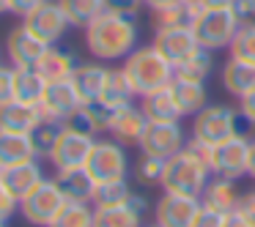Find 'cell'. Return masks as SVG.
I'll return each mask as SVG.
<instances>
[{
  "instance_id": "1",
  "label": "cell",
  "mask_w": 255,
  "mask_h": 227,
  "mask_svg": "<svg viewBox=\"0 0 255 227\" xmlns=\"http://www.w3.org/2000/svg\"><path fill=\"white\" fill-rule=\"evenodd\" d=\"M137 19L113 11H102L85 28V47L96 61H127L137 50Z\"/></svg>"
},
{
  "instance_id": "2",
  "label": "cell",
  "mask_w": 255,
  "mask_h": 227,
  "mask_svg": "<svg viewBox=\"0 0 255 227\" xmlns=\"http://www.w3.org/2000/svg\"><path fill=\"white\" fill-rule=\"evenodd\" d=\"M121 69L129 77V82H132V88L137 96H145V93H151V90L165 88V85H170L173 77H176V66H173L154 44L137 47V50L124 61Z\"/></svg>"
},
{
  "instance_id": "3",
  "label": "cell",
  "mask_w": 255,
  "mask_h": 227,
  "mask_svg": "<svg viewBox=\"0 0 255 227\" xmlns=\"http://www.w3.org/2000/svg\"><path fill=\"white\" fill-rule=\"evenodd\" d=\"M211 181V167L206 164L203 159L187 151H178L176 156L165 161V172H162V181L159 186L165 192H173V194H187V197H200L203 189L209 186Z\"/></svg>"
},
{
  "instance_id": "4",
  "label": "cell",
  "mask_w": 255,
  "mask_h": 227,
  "mask_svg": "<svg viewBox=\"0 0 255 227\" xmlns=\"http://www.w3.org/2000/svg\"><path fill=\"white\" fill-rule=\"evenodd\" d=\"M192 33L198 39V44L203 50H225L231 47L236 30L242 28V19L236 17L231 6H220V8H200L192 17Z\"/></svg>"
},
{
  "instance_id": "5",
  "label": "cell",
  "mask_w": 255,
  "mask_h": 227,
  "mask_svg": "<svg viewBox=\"0 0 255 227\" xmlns=\"http://www.w3.org/2000/svg\"><path fill=\"white\" fill-rule=\"evenodd\" d=\"M63 205H66V197H63L58 181L55 178H44L33 192L19 200V214L33 227H50Z\"/></svg>"
},
{
  "instance_id": "6",
  "label": "cell",
  "mask_w": 255,
  "mask_h": 227,
  "mask_svg": "<svg viewBox=\"0 0 255 227\" xmlns=\"http://www.w3.org/2000/svg\"><path fill=\"white\" fill-rule=\"evenodd\" d=\"M239 121L242 112H236L228 104H206L198 115L192 118V137L203 140L209 145H217L222 140L239 134Z\"/></svg>"
},
{
  "instance_id": "7",
  "label": "cell",
  "mask_w": 255,
  "mask_h": 227,
  "mask_svg": "<svg viewBox=\"0 0 255 227\" xmlns=\"http://www.w3.org/2000/svg\"><path fill=\"white\" fill-rule=\"evenodd\" d=\"M247 167H250V140L242 132L211 148V175L239 181V178L247 175Z\"/></svg>"
},
{
  "instance_id": "8",
  "label": "cell",
  "mask_w": 255,
  "mask_h": 227,
  "mask_svg": "<svg viewBox=\"0 0 255 227\" xmlns=\"http://www.w3.org/2000/svg\"><path fill=\"white\" fill-rule=\"evenodd\" d=\"M85 170L94 175L96 183L127 178V170H129L127 145L116 143V140H96L88 153V161H85Z\"/></svg>"
},
{
  "instance_id": "9",
  "label": "cell",
  "mask_w": 255,
  "mask_h": 227,
  "mask_svg": "<svg viewBox=\"0 0 255 227\" xmlns=\"http://www.w3.org/2000/svg\"><path fill=\"white\" fill-rule=\"evenodd\" d=\"M94 143H96V137H91V134H83V132H77V129H72V126H63V132L58 134V140H55V145H52V151H50L47 159L52 161L55 170L85 167Z\"/></svg>"
},
{
  "instance_id": "10",
  "label": "cell",
  "mask_w": 255,
  "mask_h": 227,
  "mask_svg": "<svg viewBox=\"0 0 255 227\" xmlns=\"http://www.w3.org/2000/svg\"><path fill=\"white\" fill-rule=\"evenodd\" d=\"M22 25L36 36V39L44 41V44H58V41L63 39V33L72 28L58 0H44V3L36 6L30 14H25Z\"/></svg>"
},
{
  "instance_id": "11",
  "label": "cell",
  "mask_w": 255,
  "mask_h": 227,
  "mask_svg": "<svg viewBox=\"0 0 255 227\" xmlns=\"http://www.w3.org/2000/svg\"><path fill=\"white\" fill-rule=\"evenodd\" d=\"M184 145H187V134H184L181 121L178 123H151L148 121L137 148L148 156H156V159L167 161L178 151H184Z\"/></svg>"
},
{
  "instance_id": "12",
  "label": "cell",
  "mask_w": 255,
  "mask_h": 227,
  "mask_svg": "<svg viewBox=\"0 0 255 227\" xmlns=\"http://www.w3.org/2000/svg\"><path fill=\"white\" fill-rule=\"evenodd\" d=\"M200 197H187V194L165 192L156 200V225L159 227H192L195 216L200 211Z\"/></svg>"
},
{
  "instance_id": "13",
  "label": "cell",
  "mask_w": 255,
  "mask_h": 227,
  "mask_svg": "<svg viewBox=\"0 0 255 227\" xmlns=\"http://www.w3.org/2000/svg\"><path fill=\"white\" fill-rule=\"evenodd\" d=\"M154 47L173 63V66H181L192 52L200 50L198 39H195V33H192V25H176V28L154 30Z\"/></svg>"
},
{
  "instance_id": "14",
  "label": "cell",
  "mask_w": 255,
  "mask_h": 227,
  "mask_svg": "<svg viewBox=\"0 0 255 227\" xmlns=\"http://www.w3.org/2000/svg\"><path fill=\"white\" fill-rule=\"evenodd\" d=\"M41 112L47 118H55V121H63L66 123L74 112L83 107V99H80L77 88H74L72 79H58V82H50L47 85V93H44V101H41Z\"/></svg>"
},
{
  "instance_id": "15",
  "label": "cell",
  "mask_w": 255,
  "mask_h": 227,
  "mask_svg": "<svg viewBox=\"0 0 255 227\" xmlns=\"http://www.w3.org/2000/svg\"><path fill=\"white\" fill-rule=\"evenodd\" d=\"M145 126H148V118L143 115L140 104L137 107L127 104V107L113 110L107 134H110L116 143H121V145H140V137H143Z\"/></svg>"
},
{
  "instance_id": "16",
  "label": "cell",
  "mask_w": 255,
  "mask_h": 227,
  "mask_svg": "<svg viewBox=\"0 0 255 227\" xmlns=\"http://www.w3.org/2000/svg\"><path fill=\"white\" fill-rule=\"evenodd\" d=\"M47 47L50 44L36 39L25 25H19V28H14L6 39V55H8V61H11L14 69H25V66H36Z\"/></svg>"
},
{
  "instance_id": "17",
  "label": "cell",
  "mask_w": 255,
  "mask_h": 227,
  "mask_svg": "<svg viewBox=\"0 0 255 227\" xmlns=\"http://www.w3.org/2000/svg\"><path fill=\"white\" fill-rule=\"evenodd\" d=\"M44 121V112L39 104L11 99L0 107V132H17V134H33V129Z\"/></svg>"
},
{
  "instance_id": "18",
  "label": "cell",
  "mask_w": 255,
  "mask_h": 227,
  "mask_svg": "<svg viewBox=\"0 0 255 227\" xmlns=\"http://www.w3.org/2000/svg\"><path fill=\"white\" fill-rule=\"evenodd\" d=\"M55 181L61 186L63 197L69 203H91L94 205L96 181L85 167H72V170H55Z\"/></svg>"
},
{
  "instance_id": "19",
  "label": "cell",
  "mask_w": 255,
  "mask_h": 227,
  "mask_svg": "<svg viewBox=\"0 0 255 227\" xmlns=\"http://www.w3.org/2000/svg\"><path fill=\"white\" fill-rule=\"evenodd\" d=\"M170 93L176 99L178 110H181L184 118H195L206 104H209V93H206V82L200 79H189V77H173L170 82Z\"/></svg>"
},
{
  "instance_id": "20",
  "label": "cell",
  "mask_w": 255,
  "mask_h": 227,
  "mask_svg": "<svg viewBox=\"0 0 255 227\" xmlns=\"http://www.w3.org/2000/svg\"><path fill=\"white\" fill-rule=\"evenodd\" d=\"M0 181L6 183L14 197L22 200L25 194H30L41 181H44V170H41L39 159H30V161H22V164L3 167V178H0Z\"/></svg>"
},
{
  "instance_id": "21",
  "label": "cell",
  "mask_w": 255,
  "mask_h": 227,
  "mask_svg": "<svg viewBox=\"0 0 255 227\" xmlns=\"http://www.w3.org/2000/svg\"><path fill=\"white\" fill-rule=\"evenodd\" d=\"M140 110H143V115L151 123H178L184 118L176 99H173V93H170V85L140 96Z\"/></svg>"
},
{
  "instance_id": "22",
  "label": "cell",
  "mask_w": 255,
  "mask_h": 227,
  "mask_svg": "<svg viewBox=\"0 0 255 227\" xmlns=\"http://www.w3.org/2000/svg\"><path fill=\"white\" fill-rule=\"evenodd\" d=\"M200 203L214 208V211H220V214H233V211L239 208V203H242V189H239V183L231 181V178L214 175L209 181V186L203 189V194H200Z\"/></svg>"
},
{
  "instance_id": "23",
  "label": "cell",
  "mask_w": 255,
  "mask_h": 227,
  "mask_svg": "<svg viewBox=\"0 0 255 227\" xmlns=\"http://www.w3.org/2000/svg\"><path fill=\"white\" fill-rule=\"evenodd\" d=\"M220 82L236 99L247 96L250 90H255V63L239 61V58H228L222 72H220Z\"/></svg>"
},
{
  "instance_id": "24",
  "label": "cell",
  "mask_w": 255,
  "mask_h": 227,
  "mask_svg": "<svg viewBox=\"0 0 255 227\" xmlns=\"http://www.w3.org/2000/svg\"><path fill=\"white\" fill-rule=\"evenodd\" d=\"M110 115H113V110L105 107L102 101H85L66 121V126L77 129L83 134H91V137H99V134H105L110 129Z\"/></svg>"
},
{
  "instance_id": "25",
  "label": "cell",
  "mask_w": 255,
  "mask_h": 227,
  "mask_svg": "<svg viewBox=\"0 0 255 227\" xmlns=\"http://www.w3.org/2000/svg\"><path fill=\"white\" fill-rule=\"evenodd\" d=\"M107 72H110V69L102 66V63H77V69H74V74H72V82H74V88H77L83 104L85 101H99Z\"/></svg>"
},
{
  "instance_id": "26",
  "label": "cell",
  "mask_w": 255,
  "mask_h": 227,
  "mask_svg": "<svg viewBox=\"0 0 255 227\" xmlns=\"http://www.w3.org/2000/svg\"><path fill=\"white\" fill-rule=\"evenodd\" d=\"M36 69L44 74L47 82H58V79H72L74 69H77V61H74V55L69 50H61L58 44H50L44 50V55L39 58Z\"/></svg>"
},
{
  "instance_id": "27",
  "label": "cell",
  "mask_w": 255,
  "mask_h": 227,
  "mask_svg": "<svg viewBox=\"0 0 255 227\" xmlns=\"http://www.w3.org/2000/svg\"><path fill=\"white\" fill-rule=\"evenodd\" d=\"M30 159H39L30 134L0 132V164L11 167V164H22V161H30Z\"/></svg>"
},
{
  "instance_id": "28",
  "label": "cell",
  "mask_w": 255,
  "mask_h": 227,
  "mask_svg": "<svg viewBox=\"0 0 255 227\" xmlns=\"http://www.w3.org/2000/svg\"><path fill=\"white\" fill-rule=\"evenodd\" d=\"M134 99H140V96L134 93V88H132V82H129V77L124 74V69H110L99 101L105 107H110V110H118V107L134 104Z\"/></svg>"
},
{
  "instance_id": "29",
  "label": "cell",
  "mask_w": 255,
  "mask_h": 227,
  "mask_svg": "<svg viewBox=\"0 0 255 227\" xmlns=\"http://www.w3.org/2000/svg\"><path fill=\"white\" fill-rule=\"evenodd\" d=\"M47 79L36 66L14 69V99L28 101V104H41L47 93Z\"/></svg>"
},
{
  "instance_id": "30",
  "label": "cell",
  "mask_w": 255,
  "mask_h": 227,
  "mask_svg": "<svg viewBox=\"0 0 255 227\" xmlns=\"http://www.w3.org/2000/svg\"><path fill=\"white\" fill-rule=\"evenodd\" d=\"M94 227H143V214H137L129 203L94 205Z\"/></svg>"
},
{
  "instance_id": "31",
  "label": "cell",
  "mask_w": 255,
  "mask_h": 227,
  "mask_svg": "<svg viewBox=\"0 0 255 227\" xmlns=\"http://www.w3.org/2000/svg\"><path fill=\"white\" fill-rule=\"evenodd\" d=\"M58 3H61L63 14H66L69 25L72 28H83V30L105 11L102 0H58Z\"/></svg>"
},
{
  "instance_id": "32",
  "label": "cell",
  "mask_w": 255,
  "mask_h": 227,
  "mask_svg": "<svg viewBox=\"0 0 255 227\" xmlns=\"http://www.w3.org/2000/svg\"><path fill=\"white\" fill-rule=\"evenodd\" d=\"M195 17V11L187 3H170V6H154L151 8V25L154 30H165V28H176V25H189Z\"/></svg>"
},
{
  "instance_id": "33",
  "label": "cell",
  "mask_w": 255,
  "mask_h": 227,
  "mask_svg": "<svg viewBox=\"0 0 255 227\" xmlns=\"http://www.w3.org/2000/svg\"><path fill=\"white\" fill-rule=\"evenodd\" d=\"M50 227H94V208L91 203H69L52 219Z\"/></svg>"
},
{
  "instance_id": "34",
  "label": "cell",
  "mask_w": 255,
  "mask_h": 227,
  "mask_svg": "<svg viewBox=\"0 0 255 227\" xmlns=\"http://www.w3.org/2000/svg\"><path fill=\"white\" fill-rule=\"evenodd\" d=\"M129 197H132V186H129L127 178L102 181V183H96L94 205H121V203H129Z\"/></svg>"
},
{
  "instance_id": "35",
  "label": "cell",
  "mask_w": 255,
  "mask_h": 227,
  "mask_svg": "<svg viewBox=\"0 0 255 227\" xmlns=\"http://www.w3.org/2000/svg\"><path fill=\"white\" fill-rule=\"evenodd\" d=\"M211 69H214L211 50H203V47H200V50L192 52L181 66H176V74L178 77H189V79H200V82H206V77L211 74Z\"/></svg>"
},
{
  "instance_id": "36",
  "label": "cell",
  "mask_w": 255,
  "mask_h": 227,
  "mask_svg": "<svg viewBox=\"0 0 255 227\" xmlns=\"http://www.w3.org/2000/svg\"><path fill=\"white\" fill-rule=\"evenodd\" d=\"M63 126H66L63 121H55V118H47L44 115V121L33 129V134H30V137H33V145H36L39 159H41V156H44V159L50 156V151H52V145H55L58 134L63 132Z\"/></svg>"
},
{
  "instance_id": "37",
  "label": "cell",
  "mask_w": 255,
  "mask_h": 227,
  "mask_svg": "<svg viewBox=\"0 0 255 227\" xmlns=\"http://www.w3.org/2000/svg\"><path fill=\"white\" fill-rule=\"evenodd\" d=\"M228 52H231V58L255 63V22H242V28L236 30Z\"/></svg>"
},
{
  "instance_id": "38",
  "label": "cell",
  "mask_w": 255,
  "mask_h": 227,
  "mask_svg": "<svg viewBox=\"0 0 255 227\" xmlns=\"http://www.w3.org/2000/svg\"><path fill=\"white\" fill-rule=\"evenodd\" d=\"M162 172H165V159H156V156L143 153L137 161V178L143 183H159Z\"/></svg>"
},
{
  "instance_id": "39",
  "label": "cell",
  "mask_w": 255,
  "mask_h": 227,
  "mask_svg": "<svg viewBox=\"0 0 255 227\" xmlns=\"http://www.w3.org/2000/svg\"><path fill=\"white\" fill-rule=\"evenodd\" d=\"M105 3V11H113V14H124V17H137L140 6L145 0H102Z\"/></svg>"
},
{
  "instance_id": "40",
  "label": "cell",
  "mask_w": 255,
  "mask_h": 227,
  "mask_svg": "<svg viewBox=\"0 0 255 227\" xmlns=\"http://www.w3.org/2000/svg\"><path fill=\"white\" fill-rule=\"evenodd\" d=\"M222 225H225V214L209 208V205H200L198 216L192 222V227H222Z\"/></svg>"
},
{
  "instance_id": "41",
  "label": "cell",
  "mask_w": 255,
  "mask_h": 227,
  "mask_svg": "<svg viewBox=\"0 0 255 227\" xmlns=\"http://www.w3.org/2000/svg\"><path fill=\"white\" fill-rule=\"evenodd\" d=\"M17 208H19V200L8 192L6 183L0 181V222H8L14 214H17Z\"/></svg>"
},
{
  "instance_id": "42",
  "label": "cell",
  "mask_w": 255,
  "mask_h": 227,
  "mask_svg": "<svg viewBox=\"0 0 255 227\" xmlns=\"http://www.w3.org/2000/svg\"><path fill=\"white\" fill-rule=\"evenodd\" d=\"M14 99V66L0 63V107Z\"/></svg>"
},
{
  "instance_id": "43",
  "label": "cell",
  "mask_w": 255,
  "mask_h": 227,
  "mask_svg": "<svg viewBox=\"0 0 255 227\" xmlns=\"http://www.w3.org/2000/svg\"><path fill=\"white\" fill-rule=\"evenodd\" d=\"M231 8L242 22H255V0H233Z\"/></svg>"
},
{
  "instance_id": "44",
  "label": "cell",
  "mask_w": 255,
  "mask_h": 227,
  "mask_svg": "<svg viewBox=\"0 0 255 227\" xmlns=\"http://www.w3.org/2000/svg\"><path fill=\"white\" fill-rule=\"evenodd\" d=\"M236 214H239V216H244V219H247L250 225L255 227V192H250V194H242V203H239Z\"/></svg>"
},
{
  "instance_id": "45",
  "label": "cell",
  "mask_w": 255,
  "mask_h": 227,
  "mask_svg": "<svg viewBox=\"0 0 255 227\" xmlns=\"http://www.w3.org/2000/svg\"><path fill=\"white\" fill-rule=\"evenodd\" d=\"M239 112H242L244 121L255 126V90H250L247 96H242V99H239Z\"/></svg>"
},
{
  "instance_id": "46",
  "label": "cell",
  "mask_w": 255,
  "mask_h": 227,
  "mask_svg": "<svg viewBox=\"0 0 255 227\" xmlns=\"http://www.w3.org/2000/svg\"><path fill=\"white\" fill-rule=\"evenodd\" d=\"M44 0H8V11L17 14V17H25V14H30L36 6H41Z\"/></svg>"
},
{
  "instance_id": "47",
  "label": "cell",
  "mask_w": 255,
  "mask_h": 227,
  "mask_svg": "<svg viewBox=\"0 0 255 227\" xmlns=\"http://www.w3.org/2000/svg\"><path fill=\"white\" fill-rule=\"evenodd\" d=\"M189 8H192L195 14L200 11V8H220V6H231L233 0H184Z\"/></svg>"
},
{
  "instance_id": "48",
  "label": "cell",
  "mask_w": 255,
  "mask_h": 227,
  "mask_svg": "<svg viewBox=\"0 0 255 227\" xmlns=\"http://www.w3.org/2000/svg\"><path fill=\"white\" fill-rule=\"evenodd\" d=\"M222 227H253V225H250L244 216H239L236 211H233V214H225V225Z\"/></svg>"
},
{
  "instance_id": "49",
  "label": "cell",
  "mask_w": 255,
  "mask_h": 227,
  "mask_svg": "<svg viewBox=\"0 0 255 227\" xmlns=\"http://www.w3.org/2000/svg\"><path fill=\"white\" fill-rule=\"evenodd\" d=\"M129 205H132L137 214H145V208H148V200H145L143 194H134V192H132V197H129Z\"/></svg>"
},
{
  "instance_id": "50",
  "label": "cell",
  "mask_w": 255,
  "mask_h": 227,
  "mask_svg": "<svg viewBox=\"0 0 255 227\" xmlns=\"http://www.w3.org/2000/svg\"><path fill=\"white\" fill-rule=\"evenodd\" d=\"M247 175L255 178V140H250V167H247Z\"/></svg>"
},
{
  "instance_id": "51",
  "label": "cell",
  "mask_w": 255,
  "mask_h": 227,
  "mask_svg": "<svg viewBox=\"0 0 255 227\" xmlns=\"http://www.w3.org/2000/svg\"><path fill=\"white\" fill-rule=\"evenodd\" d=\"M170 3H181V0H145V6L154 8V6H170Z\"/></svg>"
},
{
  "instance_id": "52",
  "label": "cell",
  "mask_w": 255,
  "mask_h": 227,
  "mask_svg": "<svg viewBox=\"0 0 255 227\" xmlns=\"http://www.w3.org/2000/svg\"><path fill=\"white\" fill-rule=\"evenodd\" d=\"M8 11V0H0V14H6Z\"/></svg>"
},
{
  "instance_id": "53",
  "label": "cell",
  "mask_w": 255,
  "mask_h": 227,
  "mask_svg": "<svg viewBox=\"0 0 255 227\" xmlns=\"http://www.w3.org/2000/svg\"><path fill=\"white\" fill-rule=\"evenodd\" d=\"M0 178H3V164H0Z\"/></svg>"
},
{
  "instance_id": "54",
  "label": "cell",
  "mask_w": 255,
  "mask_h": 227,
  "mask_svg": "<svg viewBox=\"0 0 255 227\" xmlns=\"http://www.w3.org/2000/svg\"><path fill=\"white\" fill-rule=\"evenodd\" d=\"M0 227H6V222H0Z\"/></svg>"
},
{
  "instance_id": "55",
  "label": "cell",
  "mask_w": 255,
  "mask_h": 227,
  "mask_svg": "<svg viewBox=\"0 0 255 227\" xmlns=\"http://www.w3.org/2000/svg\"><path fill=\"white\" fill-rule=\"evenodd\" d=\"M151 227H159V225H151Z\"/></svg>"
}]
</instances>
